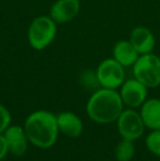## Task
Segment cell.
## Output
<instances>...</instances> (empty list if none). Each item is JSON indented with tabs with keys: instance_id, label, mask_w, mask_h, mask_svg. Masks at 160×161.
<instances>
[{
	"instance_id": "8992f818",
	"label": "cell",
	"mask_w": 160,
	"mask_h": 161,
	"mask_svg": "<svg viewBox=\"0 0 160 161\" xmlns=\"http://www.w3.org/2000/svg\"><path fill=\"white\" fill-rule=\"evenodd\" d=\"M145 124L141 114L136 111L128 108L123 110L118 119V129L123 139L136 140L143 135Z\"/></svg>"
},
{
	"instance_id": "277c9868",
	"label": "cell",
	"mask_w": 160,
	"mask_h": 161,
	"mask_svg": "<svg viewBox=\"0 0 160 161\" xmlns=\"http://www.w3.org/2000/svg\"><path fill=\"white\" fill-rule=\"evenodd\" d=\"M134 78L147 88L160 86V57L152 53L139 55L133 65Z\"/></svg>"
},
{
	"instance_id": "9c48e42d",
	"label": "cell",
	"mask_w": 160,
	"mask_h": 161,
	"mask_svg": "<svg viewBox=\"0 0 160 161\" xmlns=\"http://www.w3.org/2000/svg\"><path fill=\"white\" fill-rule=\"evenodd\" d=\"M3 136L8 144V148L12 155L21 157L28 150V136L23 127L19 125L9 126L3 131Z\"/></svg>"
},
{
	"instance_id": "4fadbf2b",
	"label": "cell",
	"mask_w": 160,
	"mask_h": 161,
	"mask_svg": "<svg viewBox=\"0 0 160 161\" xmlns=\"http://www.w3.org/2000/svg\"><path fill=\"white\" fill-rule=\"evenodd\" d=\"M141 116L145 126L150 129H160V100H146L141 105Z\"/></svg>"
},
{
	"instance_id": "ba28073f",
	"label": "cell",
	"mask_w": 160,
	"mask_h": 161,
	"mask_svg": "<svg viewBox=\"0 0 160 161\" xmlns=\"http://www.w3.org/2000/svg\"><path fill=\"white\" fill-rule=\"evenodd\" d=\"M80 0H56L49 9V17L57 24L73 21L80 12Z\"/></svg>"
},
{
	"instance_id": "7c38bea8",
	"label": "cell",
	"mask_w": 160,
	"mask_h": 161,
	"mask_svg": "<svg viewBox=\"0 0 160 161\" xmlns=\"http://www.w3.org/2000/svg\"><path fill=\"white\" fill-rule=\"evenodd\" d=\"M57 123L59 131L67 137H79L83 130V124L80 117L71 112H63L57 115Z\"/></svg>"
},
{
	"instance_id": "ac0fdd59",
	"label": "cell",
	"mask_w": 160,
	"mask_h": 161,
	"mask_svg": "<svg viewBox=\"0 0 160 161\" xmlns=\"http://www.w3.org/2000/svg\"><path fill=\"white\" fill-rule=\"evenodd\" d=\"M9 148H8V144L6 142V138L2 134H0V160H2L6 155L8 153Z\"/></svg>"
},
{
	"instance_id": "d6986e66",
	"label": "cell",
	"mask_w": 160,
	"mask_h": 161,
	"mask_svg": "<svg viewBox=\"0 0 160 161\" xmlns=\"http://www.w3.org/2000/svg\"><path fill=\"white\" fill-rule=\"evenodd\" d=\"M0 161H2V160H0Z\"/></svg>"
},
{
	"instance_id": "52a82bcc",
	"label": "cell",
	"mask_w": 160,
	"mask_h": 161,
	"mask_svg": "<svg viewBox=\"0 0 160 161\" xmlns=\"http://www.w3.org/2000/svg\"><path fill=\"white\" fill-rule=\"evenodd\" d=\"M147 89L145 85L137 79H128L121 86L120 96L124 104L130 108H138L147 99Z\"/></svg>"
},
{
	"instance_id": "2e32d148",
	"label": "cell",
	"mask_w": 160,
	"mask_h": 161,
	"mask_svg": "<svg viewBox=\"0 0 160 161\" xmlns=\"http://www.w3.org/2000/svg\"><path fill=\"white\" fill-rule=\"evenodd\" d=\"M146 146L152 153L160 157V129H154L146 138Z\"/></svg>"
},
{
	"instance_id": "e0dca14e",
	"label": "cell",
	"mask_w": 160,
	"mask_h": 161,
	"mask_svg": "<svg viewBox=\"0 0 160 161\" xmlns=\"http://www.w3.org/2000/svg\"><path fill=\"white\" fill-rule=\"evenodd\" d=\"M11 124V114L6 106L0 104V134H3V131L10 126Z\"/></svg>"
},
{
	"instance_id": "5b68a950",
	"label": "cell",
	"mask_w": 160,
	"mask_h": 161,
	"mask_svg": "<svg viewBox=\"0 0 160 161\" xmlns=\"http://www.w3.org/2000/svg\"><path fill=\"white\" fill-rule=\"evenodd\" d=\"M120 63H118L113 57L102 60L97 68V77L101 88L114 89L121 88L125 81V71Z\"/></svg>"
},
{
	"instance_id": "5bb4252c",
	"label": "cell",
	"mask_w": 160,
	"mask_h": 161,
	"mask_svg": "<svg viewBox=\"0 0 160 161\" xmlns=\"http://www.w3.org/2000/svg\"><path fill=\"white\" fill-rule=\"evenodd\" d=\"M135 153V147L133 140L123 139L115 148V158L118 161H130Z\"/></svg>"
},
{
	"instance_id": "7a4b0ae2",
	"label": "cell",
	"mask_w": 160,
	"mask_h": 161,
	"mask_svg": "<svg viewBox=\"0 0 160 161\" xmlns=\"http://www.w3.org/2000/svg\"><path fill=\"white\" fill-rule=\"evenodd\" d=\"M123 101L120 92L114 89L99 88L87 102V113L93 122L109 124L118 121L123 112Z\"/></svg>"
},
{
	"instance_id": "9a60e30c",
	"label": "cell",
	"mask_w": 160,
	"mask_h": 161,
	"mask_svg": "<svg viewBox=\"0 0 160 161\" xmlns=\"http://www.w3.org/2000/svg\"><path fill=\"white\" fill-rule=\"evenodd\" d=\"M79 81L85 89L88 90H92V91H96L98 90L100 87L98 81V77H97V72L94 70L91 69H87L80 75Z\"/></svg>"
},
{
	"instance_id": "3957f363",
	"label": "cell",
	"mask_w": 160,
	"mask_h": 161,
	"mask_svg": "<svg viewBox=\"0 0 160 161\" xmlns=\"http://www.w3.org/2000/svg\"><path fill=\"white\" fill-rule=\"evenodd\" d=\"M57 35V23L49 15H39L31 21L26 37L35 51H43L54 42Z\"/></svg>"
},
{
	"instance_id": "6da1fadb",
	"label": "cell",
	"mask_w": 160,
	"mask_h": 161,
	"mask_svg": "<svg viewBox=\"0 0 160 161\" xmlns=\"http://www.w3.org/2000/svg\"><path fill=\"white\" fill-rule=\"evenodd\" d=\"M23 128L29 142L41 149L54 146L59 131L57 116L45 110L35 111L29 115Z\"/></svg>"
},
{
	"instance_id": "8fae6325",
	"label": "cell",
	"mask_w": 160,
	"mask_h": 161,
	"mask_svg": "<svg viewBox=\"0 0 160 161\" xmlns=\"http://www.w3.org/2000/svg\"><path fill=\"white\" fill-rule=\"evenodd\" d=\"M112 57L123 67H133L138 59L139 54L127 40H121L116 42L112 49Z\"/></svg>"
},
{
	"instance_id": "30bf717a",
	"label": "cell",
	"mask_w": 160,
	"mask_h": 161,
	"mask_svg": "<svg viewBox=\"0 0 160 161\" xmlns=\"http://www.w3.org/2000/svg\"><path fill=\"white\" fill-rule=\"evenodd\" d=\"M130 41L139 55L152 53L156 45L154 33L143 25L135 26L130 34Z\"/></svg>"
}]
</instances>
